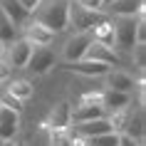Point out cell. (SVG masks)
<instances>
[{
	"label": "cell",
	"mask_w": 146,
	"mask_h": 146,
	"mask_svg": "<svg viewBox=\"0 0 146 146\" xmlns=\"http://www.w3.org/2000/svg\"><path fill=\"white\" fill-rule=\"evenodd\" d=\"M116 146H144V141H136V139L126 136V134H119V144Z\"/></svg>",
	"instance_id": "484cf974"
},
{
	"label": "cell",
	"mask_w": 146,
	"mask_h": 146,
	"mask_svg": "<svg viewBox=\"0 0 146 146\" xmlns=\"http://www.w3.org/2000/svg\"><path fill=\"white\" fill-rule=\"evenodd\" d=\"M146 0H114L109 8H104V13L114 17H136L139 13H144Z\"/></svg>",
	"instance_id": "8fae6325"
},
{
	"label": "cell",
	"mask_w": 146,
	"mask_h": 146,
	"mask_svg": "<svg viewBox=\"0 0 146 146\" xmlns=\"http://www.w3.org/2000/svg\"><path fill=\"white\" fill-rule=\"evenodd\" d=\"M50 146H72L69 131H52L50 134Z\"/></svg>",
	"instance_id": "603a6c76"
},
{
	"label": "cell",
	"mask_w": 146,
	"mask_h": 146,
	"mask_svg": "<svg viewBox=\"0 0 146 146\" xmlns=\"http://www.w3.org/2000/svg\"><path fill=\"white\" fill-rule=\"evenodd\" d=\"M8 92L15 97V99L25 102L32 97V84L27 82V79H15V82H8Z\"/></svg>",
	"instance_id": "ffe728a7"
},
{
	"label": "cell",
	"mask_w": 146,
	"mask_h": 146,
	"mask_svg": "<svg viewBox=\"0 0 146 146\" xmlns=\"http://www.w3.org/2000/svg\"><path fill=\"white\" fill-rule=\"evenodd\" d=\"M102 116H107V111H104V107H102V102L94 99V97H87L79 107L72 109V124L92 121V119H102Z\"/></svg>",
	"instance_id": "52a82bcc"
},
{
	"label": "cell",
	"mask_w": 146,
	"mask_h": 146,
	"mask_svg": "<svg viewBox=\"0 0 146 146\" xmlns=\"http://www.w3.org/2000/svg\"><path fill=\"white\" fill-rule=\"evenodd\" d=\"M67 126H72V107L67 102H62L50 114V129L52 131H67Z\"/></svg>",
	"instance_id": "9a60e30c"
},
{
	"label": "cell",
	"mask_w": 146,
	"mask_h": 146,
	"mask_svg": "<svg viewBox=\"0 0 146 146\" xmlns=\"http://www.w3.org/2000/svg\"><path fill=\"white\" fill-rule=\"evenodd\" d=\"M0 144H3V139H0Z\"/></svg>",
	"instance_id": "1f68e13d"
},
{
	"label": "cell",
	"mask_w": 146,
	"mask_h": 146,
	"mask_svg": "<svg viewBox=\"0 0 146 146\" xmlns=\"http://www.w3.org/2000/svg\"><path fill=\"white\" fill-rule=\"evenodd\" d=\"M15 25L8 20V15L0 10V42H15Z\"/></svg>",
	"instance_id": "44dd1931"
},
{
	"label": "cell",
	"mask_w": 146,
	"mask_h": 146,
	"mask_svg": "<svg viewBox=\"0 0 146 146\" xmlns=\"http://www.w3.org/2000/svg\"><path fill=\"white\" fill-rule=\"evenodd\" d=\"M0 10L8 15V20L15 27H23L25 23H27V17H30V13L20 5V0H0Z\"/></svg>",
	"instance_id": "5bb4252c"
},
{
	"label": "cell",
	"mask_w": 146,
	"mask_h": 146,
	"mask_svg": "<svg viewBox=\"0 0 146 146\" xmlns=\"http://www.w3.org/2000/svg\"><path fill=\"white\" fill-rule=\"evenodd\" d=\"M15 146H27V144H23V141H15Z\"/></svg>",
	"instance_id": "4dcf8cb0"
},
{
	"label": "cell",
	"mask_w": 146,
	"mask_h": 146,
	"mask_svg": "<svg viewBox=\"0 0 146 146\" xmlns=\"http://www.w3.org/2000/svg\"><path fill=\"white\" fill-rule=\"evenodd\" d=\"M67 69L77 72L82 77H104L111 67L102 64V62H92V60H77V62H67Z\"/></svg>",
	"instance_id": "4fadbf2b"
},
{
	"label": "cell",
	"mask_w": 146,
	"mask_h": 146,
	"mask_svg": "<svg viewBox=\"0 0 146 146\" xmlns=\"http://www.w3.org/2000/svg\"><path fill=\"white\" fill-rule=\"evenodd\" d=\"M20 129V114L8 107H0V139L3 141H13Z\"/></svg>",
	"instance_id": "30bf717a"
},
{
	"label": "cell",
	"mask_w": 146,
	"mask_h": 146,
	"mask_svg": "<svg viewBox=\"0 0 146 146\" xmlns=\"http://www.w3.org/2000/svg\"><path fill=\"white\" fill-rule=\"evenodd\" d=\"M102 20H107V13H94V10L79 8L77 3L69 0V17H67V27H72L74 32H92Z\"/></svg>",
	"instance_id": "7a4b0ae2"
},
{
	"label": "cell",
	"mask_w": 146,
	"mask_h": 146,
	"mask_svg": "<svg viewBox=\"0 0 146 146\" xmlns=\"http://www.w3.org/2000/svg\"><path fill=\"white\" fill-rule=\"evenodd\" d=\"M72 3H77L79 8L94 10V13H104V5H102V0H72Z\"/></svg>",
	"instance_id": "d4e9b609"
},
{
	"label": "cell",
	"mask_w": 146,
	"mask_h": 146,
	"mask_svg": "<svg viewBox=\"0 0 146 146\" xmlns=\"http://www.w3.org/2000/svg\"><path fill=\"white\" fill-rule=\"evenodd\" d=\"M20 5H23L25 10H27V13H35V10H37V5H40V0H20Z\"/></svg>",
	"instance_id": "4316f807"
},
{
	"label": "cell",
	"mask_w": 146,
	"mask_h": 146,
	"mask_svg": "<svg viewBox=\"0 0 146 146\" xmlns=\"http://www.w3.org/2000/svg\"><path fill=\"white\" fill-rule=\"evenodd\" d=\"M116 144H119V134H114V131L94 136V139H87V146H116Z\"/></svg>",
	"instance_id": "7402d4cb"
},
{
	"label": "cell",
	"mask_w": 146,
	"mask_h": 146,
	"mask_svg": "<svg viewBox=\"0 0 146 146\" xmlns=\"http://www.w3.org/2000/svg\"><path fill=\"white\" fill-rule=\"evenodd\" d=\"M30 17L37 20L40 25H45L47 30H52L54 35H57V32L67 30L69 0H40L37 10H35Z\"/></svg>",
	"instance_id": "6da1fadb"
},
{
	"label": "cell",
	"mask_w": 146,
	"mask_h": 146,
	"mask_svg": "<svg viewBox=\"0 0 146 146\" xmlns=\"http://www.w3.org/2000/svg\"><path fill=\"white\" fill-rule=\"evenodd\" d=\"M30 52H32V45L27 40H15L13 47H10V67H25L27 60H30Z\"/></svg>",
	"instance_id": "e0dca14e"
},
{
	"label": "cell",
	"mask_w": 146,
	"mask_h": 146,
	"mask_svg": "<svg viewBox=\"0 0 146 146\" xmlns=\"http://www.w3.org/2000/svg\"><path fill=\"white\" fill-rule=\"evenodd\" d=\"M0 146H15V139H13V141H3Z\"/></svg>",
	"instance_id": "f1b7e54d"
},
{
	"label": "cell",
	"mask_w": 146,
	"mask_h": 146,
	"mask_svg": "<svg viewBox=\"0 0 146 146\" xmlns=\"http://www.w3.org/2000/svg\"><path fill=\"white\" fill-rule=\"evenodd\" d=\"M8 79H10V64L0 62V84H3V82H8Z\"/></svg>",
	"instance_id": "83f0119b"
},
{
	"label": "cell",
	"mask_w": 146,
	"mask_h": 146,
	"mask_svg": "<svg viewBox=\"0 0 146 146\" xmlns=\"http://www.w3.org/2000/svg\"><path fill=\"white\" fill-rule=\"evenodd\" d=\"M104 79H107V89H111V92L131 94V92H134V87H136L134 77L126 74V72H121V69H109L107 74H104Z\"/></svg>",
	"instance_id": "9c48e42d"
},
{
	"label": "cell",
	"mask_w": 146,
	"mask_h": 146,
	"mask_svg": "<svg viewBox=\"0 0 146 146\" xmlns=\"http://www.w3.org/2000/svg\"><path fill=\"white\" fill-rule=\"evenodd\" d=\"M121 134L136 139V141H144V109L141 107H139L136 111L129 109V119H126V126H124Z\"/></svg>",
	"instance_id": "2e32d148"
},
{
	"label": "cell",
	"mask_w": 146,
	"mask_h": 146,
	"mask_svg": "<svg viewBox=\"0 0 146 146\" xmlns=\"http://www.w3.org/2000/svg\"><path fill=\"white\" fill-rule=\"evenodd\" d=\"M52 67H54V52L52 50L50 47H32L25 69H30L32 74H47Z\"/></svg>",
	"instance_id": "8992f818"
},
{
	"label": "cell",
	"mask_w": 146,
	"mask_h": 146,
	"mask_svg": "<svg viewBox=\"0 0 146 146\" xmlns=\"http://www.w3.org/2000/svg\"><path fill=\"white\" fill-rule=\"evenodd\" d=\"M114 52H131V47L136 45V17H114Z\"/></svg>",
	"instance_id": "3957f363"
},
{
	"label": "cell",
	"mask_w": 146,
	"mask_h": 146,
	"mask_svg": "<svg viewBox=\"0 0 146 146\" xmlns=\"http://www.w3.org/2000/svg\"><path fill=\"white\" fill-rule=\"evenodd\" d=\"M82 60L102 62V64H109V67H111V64H119V60H121V57H119V54H116L111 47H107V45H102V42H97V40H92Z\"/></svg>",
	"instance_id": "ba28073f"
},
{
	"label": "cell",
	"mask_w": 146,
	"mask_h": 146,
	"mask_svg": "<svg viewBox=\"0 0 146 146\" xmlns=\"http://www.w3.org/2000/svg\"><path fill=\"white\" fill-rule=\"evenodd\" d=\"M23 27H25L23 40H27L32 47H50L54 42V32L47 30L45 25H40L37 20H32V17H27V23H25Z\"/></svg>",
	"instance_id": "277c9868"
},
{
	"label": "cell",
	"mask_w": 146,
	"mask_h": 146,
	"mask_svg": "<svg viewBox=\"0 0 146 146\" xmlns=\"http://www.w3.org/2000/svg\"><path fill=\"white\" fill-rule=\"evenodd\" d=\"M92 40H97V42H102V45H107L114 50V27H111V20H102L97 27L92 30Z\"/></svg>",
	"instance_id": "d6986e66"
},
{
	"label": "cell",
	"mask_w": 146,
	"mask_h": 146,
	"mask_svg": "<svg viewBox=\"0 0 146 146\" xmlns=\"http://www.w3.org/2000/svg\"><path fill=\"white\" fill-rule=\"evenodd\" d=\"M102 107H104V111H116V109H124L129 107L131 102V94H124V92H111V89H107V92L99 97Z\"/></svg>",
	"instance_id": "ac0fdd59"
},
{
	"label": "cell",
	"mask_w": 146,
	"mask_h": 146,
	"mask_svg": "<svg viewBox=\"0 0 146 146\" xmlns=\"http://www.w3.org/2000/svg\"><path fill=\"white\" fill-rule=\"evenodd\" d=\"M131 60H134V64L139 69H144V64H146V45H134L131 47Z\"/></svg>",
	"instance_id": "cb8c5ba5"
},
{
	"label": "cell",
	"mask_w": 146,
	"mask_h": 146,
	"mask_svg": "<svg viewBox=\"0 0 146 146\" xmlns=\"http://www.w3.org/2000/svg\"><path fill=\"white\" fill-rule=\"evenodd\" d=\"M89 42H92V32H74V35L64 42V47H62V60L64 62L82 60L84 52H87V47H89Z\"/></svg>",
	"instance_id": "5b68a950"
},
{
	"label": "cell",
	"mask_w": 146,
	"mask_h": 146,
	"mask_svg": "<svg viewBox=\"0 0 146 146\" xmlns=\"http://www.w3.org/2000/svg\"><path fill=\"white\" fill-rule=\"evenodd\" d=\"M74 131H77V136H82V139H94V136H102V134H109V131H111V124H109L107 116H102V119L74 124Z\"/></svg>",
	"instance_id": "7c38bea8"
},
{
	"label": "cell",
	"mask_w": 146,
	"mask_h": 146,
	"mask_svg": "<svg viewBox=\"0 0 146 146\" xmlns=\"http://www.w3.org/2000/svg\"><path fill=\"white\" fill-rule=\"evenodd\" d=\"M111 3H114V0H102V5H104V8H109Z\"/></svg>",
	"instance_id": "f546056e"
}]
</instances>
